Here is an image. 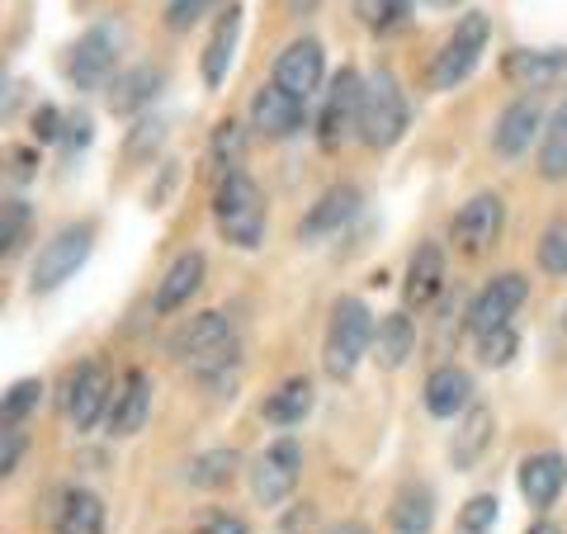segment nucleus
<instances>
[{
	"instance_id": "nucleus-1",
	"label": "nucleus",
	"mask_w": 567,
	"mask_h": 534,
	"mask_svg": "<svg viewBox=\"0 0 567 534\" xmlns=\"http://www.w3.org/2000/svg\"><path fill=\"white\" fill-rule=\"evenodd\" d=\"M171 355L199 379H218V373H233L237 364V331L223 312H199L194 322L175 331Z\"/></svg>"
},
{
	"instance_id": "nucleus-2",
	"label": "nucleus",
	"mask_w": 567,
	"mask_h": 534,
	"mask_svg": "<svg viewBox=\"0 0 567 534\" xmlns=\"http://www.w3.org/2000/svg\"><path fill=\"white\" fill-rule=\"evenodd\" d=\"M374 317H369V302L360 298H336L331 322H327V346H322V364L331 379H350L360 369L364 350H374Z\"/></svg>"
},
{
	"instance_id": "nucleus-3",
	"label": "nucleus",
	"mask_w": 567,
	"mask_h": 534,
	"mask_svg": "<svg viewBox=\"0 0 567 534\" xmlns=\"http://www.w3.org/2000/svg\"><path fill=\"white\" fill-rule=\"evenodd\" d=\"M213 218H218L223 242L233 246H260L265 237V199L256 181L246 171L223 175L218 189H213Z\"/></svg>"
},
{
	"instance_id": "nucleus-4",
	"label": "nucleus",
	"mask_w": 567,
	"mask_h": 534,
	"mask_svg": "<svg viewBox=\"0 0 567 534\" xmlns=\"http://www.w3.org/2000/svg\"><path fill=\"white\" fill-rule=\"evenodd\" d=\"M406 133V95L398 76L388 71H369L364 76V104H360V137L374 152L398 147V137Z\"/></svg>"
},
{
	"instance_id": "nucleus-5",
	"label": "nucleus",
	"mask_w": 567,
	"mask_h": 534,
	"mask_svg": "<svg viewBox=\"0 0 567 534\" xmlns=\"http://www.w3.org/2000/svg\"><path fill=\"white\" fill-rule=\"evenodd\" d=\"M487 39H492L487 14H464V20H458V29L450 33V43L440 48L435 66H431V85H435V91H454L458 81H468L473 66L483 62Z\"/></svg>"
},
{
	"instance_id": "nucleus-6",
	"label": "nucleus",
	"mask_w": 567,
	"mask_h": 534,
	"mask_svg": "<svg viewBox=\"0 0 567 534\" xmlns=\"http://www.w3.org/2000/svg\"><path fill=\"white\" fill-rule=\"evenodd\" d=\"M91 246H95V233L85 223H71L66 233H58L48 246H43V256H39V265H33V275H29V284H33V294H52V289H62V284L81 270L85 260H91Z\"/></svg>"
},
{
	"instance_id": "nucleus-7",
	"label": "nucleus",
	"mask_w": 567,
	"mask_h": 534,
	"mask_svg": "<svg viewBox=\"0 0 567 534\" xmlns=\"http://www.w3.org/2000/svg\"><path fill=\"white\" fill-rule=\"evenodd\" d=\"M62 412L71 417L76 431H91V425L110 412V373H104L100 360L71 364L66 383H62Z\"/></svg>"
},
{
	"instance_id": "nucleus-8",
	"label": "nucleus",
	"mask_w": 567,
	"mask_h": 534,
	"mask_svg": "<svg viewBox=\"0 0 567 534\" xmlns=\"http://www.w3.org/2000/svg\"><path fill=\"white\" fill-rule=\"evenodd\" d=\"M114 62H118V29L100 24L85 39H76V48L66 58V76L76 91H100V85L114 81Z\"/></svg>"
},
{
	"instance_id": "nucleus-9",
	"label": "nucleus",
	"mask_w": 567,
	"mask_h": 534,
	"mask_svg": "<svg viewBox=\"0 0 567 534\" xmlns=\"http://www.w3.org/2000/svg\"><path fill=\"white\" fill-rule=\"evenodd\" d=\"M360 104H364V81L360 71H336L331 76V91H327V110H322V123H317V137L322 147H341L350 133H360Z\"/></svg>"
},
{
	"instance_id": "nucleus-10",
	"label": "nucleus",
	"mask_w": 567,
	"mask_h": 534,
	"mask_svg": "<svg viewBox=\"0 0 567 534\" xmlns=\"http://www.w3.org/2000/svg\"><path fill=\"white\" fill-rule=\"evenodd\" d=\"M525 298H529L525 275H496V279H487L483 289H477V298L468 302V331L483 336V331H496V327H511V317L525 308Z\"/></svg>"
},
{
	"instance_id": "nucleus-11",
	"label": "nucleus",
	"mask_w": 567,
	"mask_h": 534,
	"mask_svg": "<svg viewBox=\"0 0 567 534\" xmlns=\"http://www.w3.org/2000/svg\"><path fill=\"white\" fill-rule=\"evenodd\" d=\"M298 473H303V450H298L293 440H275L270 450L256 459V469H251L256 506H279L284 496L298 487Z\"/></svg>"
},
{
	"instance_id": "nucleus-12",
	"label": "nucleus",
	"mask_w": 567,
	"mask_h": 534,
	"mask_svg": "<svg viewBox=\"0 0 567 534\" xmlns=\"http://www.w3.org/2000/svg\"><path fill=\"white\" fill-rule=\"evenodd\" d=\"M502 223H506L502 199H496V194H473V199L454 213L450 237L464 256H483L496 246V237H502Z\"/></svg>"
},
{
	"instance_id": "nucleus-13",
	"label": "nucleus",
	"mask_w": 567,
	"mask_h": 534,
	"mask_svg": "<svg viewBox=\"0 0 567 534\" xmlns=\"http://www.w3.org/2000/svg\"><path fill=\"white\" fill-rule=\"evenodd\" d=\"M270 76H275V85H284L289 95L308 100L317 85H322V76H327V52H322V43H317V39L289 43V48H284L279 58H275Z\"/></svg>"
},
{
	"instance_id": "nucleus-14",
	"label": "nucleus",
	"mask_w": 567,
	"mask_h": 534,
	"mask_svg": "<svg viewBox=\"0 0 567 534\" xmlns=\"http://www.w3.org/2000/svg\"><path fill=\"white\" fill-rule=\"evenodd\" d=\"M354 208H360V189H354V185H331V189H322V199L308 208V218H303V227H298V237H303L308 246L322 242V237H336L341 227H350Z\"/></svg>"
},
{
	"instance_id": "nucleus-15",
	"label": "nucleus",
	"mask_w": 567,
	"mask_h": 534,
	"mask_svg": "<svg viewBox=\"0 0 567 534\" xmlns=\"http://www.w3.org/2000/svg\"><path fill=\"white\" fill-rule=\"evenodd\" d=\"M445 289V256H440L435 242H421L412 260H406V279H402V298L406 308H431Z\"/></svg>"
},
{
	"instance_id": "nucleus-16",
	"label": "nucleus",
	"mask_w": 567,
	"mask_h": 534,
	"mask_svg": "<svg viewBox=\"0 0 567 534\" xmlns=\"http://www.w3.org/2000/svg\"><path fill=\"white\" fill-rule=\"evenodd\" d=\"M251 123H256V133H265V137H289V133L303 129V100L270 81L251 100Z\"/></svg>"
},
{
	"instance_id": "nucleus-17",
	"label": "nucleus",
	"mask_w": 567,
	"mask_h": 534,
	"mask_svg": "<svg viewBox=\"0 0 567 534\" xmlns=\"http://www.w3.org/2000/svg\"><path fill=\"white\" fill-rule=\"evenodd\" d=\"M539 100H516V104H506L502 119H496V133H492V147L496 156H506V162H516V156L529 152V142H535L539 133Z\"/></svg>"
},
{
	"instance_id": "nucleus-18",
	"label": "nucleus",
	"mask_w": 567,
	"mask_h": 534,
	"mask_svg": "<svg viewBox=\"0 0 567 534\" xmlns=\"http://www.w3.org/2000/svg\"><path fill=\"white\" fill-rule=\"evenodd\" d=\"M567 487V464H563V454H529L525 464H520V492H525V502L529 506H554L558 496Z\"/></svg>"
},
{
	"instance_id": "nucleus-19",
	"label": "nucleus",
	"mask_w": 567,
	"mask_h": 534,
	"mask_svg": "<svg viewBox=\"0 0 567 534\" xmlns=\"http://www.w3.org/2000/svg\"><path fill=\"white\" fill-rule=\"evenodd\" d=\"M425 412H431L435 421H450V417H458L464 407L473 402V379L464 369H435L431 379H425Z\"/></svg>"
},
{
	"instance_id": "nucleus-20",
	"label": "nucleus",
	"mask_w": 567,
	"mask_h": 534,
	"mask_svg": "<svg viewBox=\"0 0 567 534\" xmlns=\"http://www.w3.org/2000/svg\"><path fill=\"white\" fill-rule=\"evenodd\" d=\"M237 33H241V10L227 6L223 20H218V29L208 33L204 58H199V71H204V85H208V91L227 81V66H233V52H237Z\"/></svg>"
},
{
	"instance_id": "nucleus-21",
	"label": "nucleus",
	"mask_w": 567,
	"mask_h": 534,
	"mask_svg": "<svg viewBox=\"0 0 567 534\" xmlns=\"http://www.w3.org/2000/svg\"><path fill=\"white\" fill-rule=\"evenodd\" d=\"M502 71L520 85H558L567 81V52H535V48H516L506 52Z\"/></svg>"
},
{
	"instance_id": "nucleus-22",
	"label": "nucleus",
	"mask_w": 567,
	"mask_h": 534,
	"mask_svg": "<svg viewBox=\"0 0 567 534\" xmlns=\"http://www.w3.org/2000/svg\"><path fill=\"white\" fill-rule=\"evenodd\" d=\"M204 284V256L199 251H185L181 260H171V270L162 275V284H156V312H175L181 302L194 298V289Z\"/></svg>"
},
{
	"instance_id": "nucleus-23",
	"label": "nucleus",
	"mask_w": 567,
	"mask_h": 534,
	"mask_svg": "<svg viewBox=\"0 0 567 534\" xmlns=\"http://www.w3.org/2000/svg\"><path fill=\"white\" fill-rule=\"evenodd\" d=\"M58 534H104V502L85 487H66L58 502V521H52Z\"/></svg>"
},
{
	"instance_id": "nucleus-24",
	"label": "nucleus",
	"mask_w": 567,
	"mask_h": 534,
	"mask_svg": "<svg viewBox=\"0 0 567 534\" xmlns=\"http://www.w3.org/2000/svg\"><path fill=\"white\" fill-rule=\"evenodd\" d=\"M312 412V383L308 379H284L270 398H265V407H260V417L270 421V425H279V431H289V425H298Z\"/></svg>"
},
{
	"instance_id": "nucleus-25",
	"label": "nucleus",
	"mask_w": 567,
	"mask_h": 534,
	"mask_svg": "<svg viewBox=\"0 0 567 534\" xmlns=\"http://www.w3.org/2000/svg\"><path fill=\"white\" fill-rule=\"evenodd\" d=\"M412 350H416V327H412V317H406V312L383 317L379 331H374V360H379L383 369H402L406 360H412Z\"/></svg>"
},
{
	"instance_id": "nucleus-26",
	"label": "nucleus",
	"mask_w": 567,
	"mask_h": 534,
	"mask_svg": "<svg viewBox=\"0 0 567 534\" xmlns=\"http://www.w3.org/2000/svg\"><path fill=\"white\" fill-rule=\"evenodd\" d=\"M388 525H393V534H431V525H435V496H431V487L412 483L406 492H398L393 511H388Z\"/></svg>"
},
{
	"instance_id": "nucleus-27",
	"label": "nucleus",
	"mask_w": 567,
	"mask_h": 534,
	"mask_svg": "<svg viewBox=\"0 0 567 534\" xmlns=\"http://www.w3.org/2000/svg\"><path fill=\"white\" fill-rule=\"evenodd\" d=\"M156 91H162V71L156 66H133V71H123V76L114 81L110 104H114V114H142Z\"/></svg>"
},
{
	"instance_id": "nucleus-28",
	"label": "nucleus",
	"mask_w": 567,
	"mask_h": 534,
	"mask_svg": "<svg viewBox=\"0 0 567 534\" xmlns=\"http://www.w3.org/2000/svg\"><path fill=\"white\" fill-rule=\"evenodd\" d=\"M539 175L544 181H567V100L548 114L539 133Z\"/></svg>"
},
{
	"instance_id": "nucleus-29",
	"label": "nucleus",
	"mask_w": 567,
	"mask_h": 534,
	"mask_svg": "<svg viewBox=\"0 0 567 534\" xmlns=\"http://www.w3.org/2000/svg\"><path fill=\"white\" fill-rule=\"evenodd\" d=\"M147 407H152V383H147V373H133L128 388H123V398H118V407L110 412V431L114 435L142 431V421H147Z\"/></svg>"
},
{
	"instance_id": "nucleus-30",
	"label": "nucleus",
	"mask_w": 567,
	"mask_h": 534,
	"mask_svg": "<svg viewBox=\"0 0 567 534\" xmlns=\"http://www.w3.org/2000/svg\"><path fill=\"white\" fill-rule=\"evenodd\" d=\"M487 440H492V412H487V407H473V417H468L464 425H458V435L450 440L454 469H473L477 459H483Z\"/></svg>"
},
{
	"instance_id": "nucleus-31",
	"label": "nucleus",
	"mask_w": 567,
	"mask_h": 534,
	"mask_svg": "<svg viewBox=\"0 0 567 534\" xmlns=\"http://www.w3.org/2000/svg\"><path fill=\"white\" fill-rule=\"evenodd\" d=\"M233 473H237V450H213L189 464V483L194 487H227Z\"/></svg>"
},
{
	"instance_id": "nucleus-32",
	"label": "nucleus",
	"mask_w": 567,
	"mask_h": 534,
	"mask_svg": "<svg viewBox=\"0 0 567 534\" xmlns=\"http://www.w3.org/2000/svg\"><path fill=\"white\" fill-rule=\"evenodd\" d=\"M406 10H412V0H354V14H360L364 29H393L398 20H406Z\"/></svg>"
},
{
	"instance_id": "nucleus-33",
	"label": "nucleus",
	"mask_w": 567,
	"mask_h": 534,
	"mask_svg": "<svg viewBox=\"0 0 567 534\" xmlns=\"http://www.w3.org/2000/svg\"><path fill=\"white\" fill-rule=\"evenodd\" d=\"M477 341V360L483 364H511L516 360V350H520V341H516V331L511 327H496V331H483V336H473Z\"/></svg>"
},
{
	"instance_id": "nucleus-34",
	"label": "nucleus",
	"mask_w": 567,
	"mask_h": 534,
	"mask_svg": "<svg viewBox=\"0 0 567 534\" xmlns=\"http://www.w3.org/2000/svg\"><path fill=\"white\" fill-rule=\"evenodd\" d=\"M237 142H241V123H223L218 129V137H213V147H208V166H213V175H233V171H241L237 166Z\"/></svg>"
},
{
	"instance_id": "nucleus-35",
	"label": "nucleus",
	"mask_w": 567,
	"mask_h": 534,
	"mask_svg": "<svg viewBox=\"0 0 567 534\" xmlns=\"http://www.w3.org/2000/svg\"><path fill=\"white\" fill-rule=\"evenodd\" d=\"M539 270L544 275H567V223H548V233L539 237Z\"/></svg>"
},
{
	"instance_id": "nucleus-36",
	"label": "nucleus",
	"mask_w": 567,
	"mask_h": 534,
	"mask_svg": "<svg viewBox=\"0 0 567 534\" xmlns=\"http://www.w3.org/2000/svg\"><path fill=\"white\" fill-rule=\"evenodd\" d=\"M162 137H166V119L162 114H142L133 137H128V152L133 156H152L156 147H162Z\"/></svg>"
},
{
	"instance_id": "nucleus-37",
	"label": "nucleus",
	"mask_w": 567,
	"mask_h": 534,
	"mask_svg": "<svg viewBox=\"0 0 567 534\" xmlns=\"http://www.w3.org/2000/svg\"><path fill=\"white\" fill-rule=\"evenodd\" d=\"M496 525V502L492 496H473V502L458 511V530L464 534H487Z\"/></svg>"
},
{
	"instance_id": "nucleus-38",
	"label": "nucleus",
	"mask_w": 567,
	"mask_h": 534,
	"mask_svg": "<svg viewBox=\"0 0 567 534\" xmlns=\"http://www.w3.org/2000/svg\"><path fill=\"white\" fill-rule=\"evenodd\" d=\"M6 242H0V251H6V260H14V251L24 246V237H29V208H20V204H6V233H0Z\"/></svg>"
},
{
	"instance_id": "nucleus-39",
	"label": "nucleus",
	"mask_w": 567,
	"mask_h": 534,
	"mask_svg": "<svg viewBox=\"0 0 567 534\" xmlns=\"http://www.w3.org/2000/svg\"><path fill=\"white\" fill-rule=\"evenodd\" d=\"M213 6H218V0H171V6H166V24L185 33V29L199 24Z\"/></svg>"
},
{
	"instance_id": "nucleus-40",
	"label": "nucleus",
	"mask_w": 567,
	"mask_h": 534,
	"mask_svg": "<svg viewBox=\"0 0 567 534\" xmlns=\"http://www.w3.org/2000/svg\"><path fill=\"white\" fill-rule=\"evenodd\" d=\"M39 379H24V383H14L10 393H6V421H24L33 412V402H39Z\"/></svg>"
},
{
	"instance_id": "nucleus-41",
	"label": "nucleus",
	"mask_w": 567,
	"mask_h": 534,
	"mask_svg": "<svg viewBox=\"0 0 567 534\" xmlns=\"http://www.w3.org/2000/svg\"><path fill=\"white\" fill-rule=\"evenodd\" d=\"M24 459V435L14 431V421H6V435H0V473H14V464Z\"/></svg>"
},
{
	"instance_id": "nucleus-42",
	"label": "nucleus",
	"mask_w": 567,
	"mask_h": 534,
	"mask_svg": "<svg viewBox=\"0 0 567 534\" xmlns=\"http://www.w3.org/2000/svg\"><path fill=\"white\" fill-rule=\"evenodd\" d=\"M199 534H246V525L237 515H223V511H208L199 521Z\"/></svg>"
},
{
	"instance_id": "nucleus-43",
	"label": "nucleus",
	"mask_w": 567,
	"mask_h": 534,
	"mask_svg": "<svg viewBox=\"0 0 567 534\" xmlns=\"http://www.w3.org/2000/svg\"><path fill=\"white\" fill-rule=\"evenodd\" d=\"M33 129H39V137H62V114L58 110H39Z\"/></svg>"
},
{
	"instance_id": "nucleus-44",
	"label": "nucleus",
	"mask_w": 567,
	"mask_h": 534,
	"mask_svg": "<svg viewBox=\"0 0 567 534\" xmlns=\"http://www.w3.org/2000/svg\"><path fill=\"white\" fill-rule=\"evenodd\" d=\"M317 6H322V0H289V10L298 14V20H303V14H312Z\"/></svg>"
},
{
	"instance_id": "nucleus-45",
	"label": "nucleus",
	"mask_w": 567,
	"mask_h": 534,
	"mask_svg": "<svg viewBox=\"0 0 567 534\" xmlns=\"http://www.w3.org/2000/svg\"><path fill=\"white\" fill-rule=\"evenodd\" d=\"M327 534H369L364 525H354V521H341V525H331Z\"/></svg>"
},
{
	"instance_id": "nucleus-46",
	"label": "nucleus",
	"mask_w": 567,
	"mask_h": 534,
	"mask_svg": "<svg viewBox=\"0 0 567 534\" xmlns=\"http://www.w3.org/2000/svg\"><path fill=\"white\" fill-rule=\"evenodd\" d=\"M525 534H563V530H558V525H554V521H535V525H529V530H525Z\"/></svg>"
},
{
	"instance_id": "nucleus-47",
	"label": "nucleus",
	"mask_w": 567,
	"mask_h": 534,
	"mask_svg": "<svg viewBox=\"0 0 567 534\" xmlns=\"http://www.w3.org/2000/svg\"><path fill=\"white\" fill-rule=\"evenodd\" d=\"M431 10H450V6H458V0H425Z\"/></svg>"
},
{
	"instance_id": "nucleus-48",
	"label": "nucleus",
	"mask_w": 567,
	"mask_h": 534,
	"mask_svg": "<svg viewBox=\"0 0 567 534\" xmlns=\"http://www.w3.org/2000/svg\"><path fill=\"white\" fill-rule=\"evenodd\" d=\"M289 534H293V530H289Z\"/></svg>"
}]
</instances>
